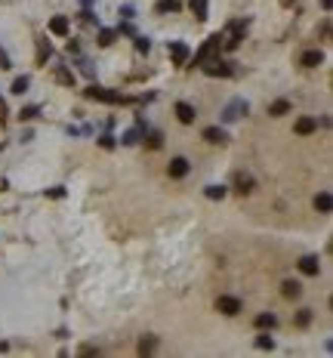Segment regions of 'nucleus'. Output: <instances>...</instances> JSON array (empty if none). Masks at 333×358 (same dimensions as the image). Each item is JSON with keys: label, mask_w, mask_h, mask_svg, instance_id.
Listing matches in <instances>:
<instances>
[{"label": "nucleus", "mask_w": 333, "mask_h": 358, "mask_svg": "<svg viewBox=\"0 0 333 358\" xmlns=\"http://www.w3.org/2000/svg\"><path fill=\"white\" fill-rule=\"evenodd\" d=\"M207 198L210 201H222L226 198V185H207Z\"/></svg>", "instance_id": "22"}, {"label": "nucleus", "mask_w": 333, "mask_h": 358, "mask_svg": "<svg viewBox=\"0 0 333 358\" xmlns=\"http://www.w3.org/2000/svg\"><path fill=\"white\" fill-rule=\"evenodd\" d=\"M204 71H207L210 77H229L235 68H232V62H222V59H207Z\"/></svg>", "instance_id": "3"}, {"label": "nucleus", "mask_w": 333, "mask_h": 358, "mask_svg": "<svg viewBox=\"0 0 333 358\" xmlns=\"http://www.w3.org/2000/svg\"><path fill=\"white\" fill-rule=\"evenodd\" d=\"M84 96L87 99H99V102H111V105H115V102H130L127 96H121V93H111V90H105V87H87L84 90Z\"/></svg>", "instance_id": "1"}, {"label": "nucleus", "mask_w": 333, "mask_h": 358, "mask_svg": "<svg viewBox=\"0 0 333 358\" xmlns=\"http://www.w3.org/2000/svg\"><path fill=\"white\" fill-rule=\"evenodd\" d=\"M330 204H333L330 201V191H318L315 194V210L318 213H330Z\"/></svg>", "instance_id": "17"}, {"label": "nucleus", "mask_w": 333, "mask_h": 358, "mask_svg": "<svg viewBox=\"0 0 333 358\" xmlns=\"http://www.w3.org/2000/svg\"><path fill=\"white\" fill-rule=\"evenodd\" d=\"M192 13H195L198 22H204L207 19V0H192Z\"/></svg>", "instance_id": "21"}, {"label": "nucleus", "mask_w": 333, "mask_h": 358, "mask_svg": "<svg viewBox=\"0 0 333 358\" xmlns=\"http://www.w3.org/2000/svg\"><path fill=\"white\" fill-rule=\"evenodd\" d=\"M204 139L213 142V145H222L229 136H226V130H222V127H207V130H204Z\"/></svg>", "instance_id": "13"}, {"label": "nucleus", "mask_w": 333, "mask_h": 358, "mask_svg": "<svg viewBox=\"0 0 333 358\" xmlns=\"http://www.w3.org/2000/svg\"><path fill=\"white\" fill-rule=\"evenodd\" d=\"M28 84H31V81H28V77H16V81H13V93H16V96L28 93Z\"/></svg>", "instance_id": "25"}, {"label": "nucleus", "mask_w": 333, "mask_h": 358, "mask_svg": "<svg viewBox=\"0 0 333 358\" xmlns=\"http://www.w3.org/2000/svg\"><path fill=\"white\" fill-rule=\"evenodd\" d=\"M321 62H324V53H321V50H309V53H303V59H300L303 68H318Z\"/></svg>", "instance_id": "11"}, {"label": "nucleus", "mask_w": 333, "mask_h": 358, "mask_svg": "<svg viewBox=\"0 0 333 358\" xmlns=\"http://www.w3.org/2000/svg\"><path fill=\"white\" fill-rule=\"evenodd\" d=\"M170 56H173V62L176 65H185V62H189V56H192V50L189 47H185V44H170Z\"/></svg>", "instance_id": "7"}, {"label": "nucleus", "mask_w": 333, "mask_h": 358, "mask_svg": "<svg viewBox=\"0 0 333 358\" xmlns=\"http://www.w3.org/2000/svg\"><path fill=\"white\" fill-rule=\"evenodd\" d=\"M56 81H59V84H65V87H74V74H71V71H65V68H59V71H56Z\"/></svg>", "instance_id": "24"}, {"label": "nucleus", "mask_w": 333, "mask_h": 358, "mask_svg": "<svg viewBox=\"0 0 333 358\" xmlns=\"http://www.w3.org/2000/svg\"><path fill=\"white\" fill-rule=\"evenodd\" d=\"M50 53H53V50H50V44H44V41H41V62H44V59H50Z\"/></svg>", "instance_id": "33"}, {"label": "nucleus", "mask_w": 333, "mask_h": 358, "mask_svg": "<svg viewBox=\"0 0 333 358\" xmlns=\"http://www.w3.org/2000/svg\"><path fill=\"white\" fill-rule=\"evenodd\" d=\"M235 191L250 194V191H253V179H250L247 173H238V176H235Z\"/></svg>", "instance_id": "16"}, {"label": "nucleus", "mask_w": 333, "mask_h": 358, "mask_svg": "<svg viewBox=\"0 0 333 358\" xmlns=\"http://www.w3.org/2000/svg\"><path fill=\"white\" fill-rule=\"evenodd\" d=\"M290 108H293V105H290L287 99H278V102L269 105V114H272V117H281V114H290Z\"/></svg>", "instance_id": "18"}, {"label": "nucleus", "mask_w": 333, "mask_h": 358, "mask_svg": "<svg viewBox=\"0 0 333 358\" xmlns=\"http://www.w3.org/2000/svg\"><path fill=\"white\" fill-rule=\"evenodd\" d=\"M296 266H300V272H303V275H318V272H321V263H318V256H303L300 263H296Z\"/></svg>", "instance_id": "9"}, {"label": "nucleus", "mask_w": 333, "mask_h": 358, "mask_svg": "<svg viewBox=\"0 0 333 358\" xmlns=\"http://www.w3.org/2000/svg\"><path fill=\"white\" fill-rule=\"evenodd\" d=\"M253 324H256V328H259V331H266V328H269V331H272V328H275V324H278V318H275V315H272V312H263V315H256V321H253Z\"/></svg>", "instance_id": "14"}, {"label": "nucleus", "mask_w": 333, "mask_h": 358, "mask_svg": "<svg viewBox=\"0 0 333 358\" xmlns=\"http://www.w3.org/2000/svg\"><path fill=\"white\" fill-rule=\"evenodd\" d=\"M219 47H222V34H210V37H207V44L201 47V53L195 56V65H204V62H207Z\"/></svg>", "instance_id": "2"}, {"label": "nucleus", "mask_w": 333, "mask_h": 358, "mask_svg": "<svg viewBox=\"0 0 333 358\" xmlns=\"http://www.w3.org/2000/svg\"><path fill=\"white\" fill-rule=\"evenodd\" d=\"M19 117H22V121H31V117H37V105H31V108H22V111H19Z\"/></svg>", "instance_id": "31"}, {"label": "nucleus", "mask_w": 333, "mask_h": 358, "mask_svg": "<svg viewBox=\"0 0 333 358\" xmlns=\"http://www.w3.org/2000/svg\"><path fill=\"white\" fill-rule=\"evenodd\" d=\"M176 117H179L182 124H195L198 111H195V105H189V102H176Z\"/></svg>", "instance_id": "6"}, {"label": "nucleus", "mask_w": 333, "mask_h": 358, "mask_svg": "<svg viewBox=\"0 0 333 358\" xmlns=\"http://www.w3.org/2000/svg\"><path fill=\"white\" fill-rule=\"evenodd\" d=\"M139 142V130H127L124 133V145H136Z\"/></svg>", "instance_id": "30"}, {"label": "nucleus", "mask_w": 333, "mask_h": 358, "mask_svg": "<svg viewBox=\"0 0 333 358\" xmlns=\"http://www.w3.org/2000/svg\"><path fill=\"white\" fill-rule=\"evenodd\" d=\"M256 346H259V349H272V346H275V340H272L269 334H259V337H256Z\"/></svg>", "instance_id": "27"}, {"label": "nucleus", "mask_w": 333, "mask_h": 358, "mask_svg": "<svg viewBox=\"0 0 333 358\" xmlns=\"http://www.w3.org/2000/svg\"><path fill=\"white\" fill-rule=\"evenodd\" d=\"M238 114H247V102H241V99H235V102L226 108V114H222V121H235Z\"/></svg>", "instance_id": "12"}, {"label": "nucleus", "mask_w": 333, "mask_h": 358, "mask_svg": "<svg viewBox=\"0 0 333 358\" xmlns=\"http://www.w3.org/2000/svg\"><path fill=\"white\" fill-rule=\"evenodd\" d=\"M96 352H99L96 346H84V349H81V355H96Z\"/></svg>", "instance_id": "34"}, {"label": "nucleus", "mask_w": 333, "mask_h": 358, "mask_svg": "<svg viewBox=\"0 0 333 358\" xmlns=\"http://www.w3.org/2000/svg\"><path fill=\"white\" fill-rule=\"evenodd\" d=\"M312 324V309H300V315H296V328H309Z\"/></svg>", "instance_id": "23"}, {"label": "nucleus", "mask_w": 333, "mask_h": 358, "mask_svg": "<svg viewBox=\"0 0 333 358\" xmlns=\"http://www.w3.org/2000/svg\"><path fill=\"white\" fill-rule=\"evenodd\" d=\"M99 145H102V148H115V136H102Z\"/></svg>", "instance_id": "32"}, {"label": "nucleus", "mask_w": 333, "mask_h": 358, "mask_svg": "<svg viewBox=\"0 0 333 358\" xmlns=\"http://www.w3.org/2000/svg\"><path fill=\"white\" fill-rule=\"evenodd\" d=\"M216 309H219L222 315H238L244 306H241L238 297H219V300H216Z\"/></svg>", "instance_id": "5"}, {"label": "nucleus", "mask_w": 333, "mask_h": 358, "mask_svg": "<svg viewBox=\"0 0 333 358\" xmlns=\"http://www.w3.org/2000/svg\"><path fill=\"white\" fill-rule=\"evenodd\" d=\"M158 13H179L182 10V4L179 0H158V7H155Z\"/></svg>", "instance_id": "19"}, {"label": "nucleus", "mask_w": 333, "mask_h": 358, "mask_svg": "<svg viewBox=\"0 0 333 358\" xmlns=\"http://www.w3.org/2000/svg\"><path fill=\"white\" fill-rule=\"evenodd\" d=\"M189 170H192V164H189V157H173L170 161V167H167V173H170V179H182V176H189Z\"/></svg>", "instance_id": "4"}, {"label": "nucleus", "mask_w": 333, "mask_h": 358, "mask_svg": "<svg viewBox=\"0 0 333 358\" xmlns=\"http://www.w3.org/2000/svg\"><path fill=\"white\" fill-rule=\"evenodd\" d=\"M164 145V136L161 133H148V148H161Z\"/></svg>", "instance_id": "28"}, {"label": "nucleus", "mask_w": 333, "mask_h": 358, "mask_svg": "<svg viewBox=\"0 0 333 358\" xmlns=\"http://www.w3.org/2000/svg\"><path fill=\"white\" fill-rule=\"evenodd\" d=\"M115 37H118V31H111V28H105V31L99 34V44H102V47H111V44H115Z\"/></svg>", "instance_id": "26"}, {"label": "nucleus", "mask_w": 333, "mask_h": 358, "mask_svg": "<svg viewBox=\"0 0 333 358\" xmlns=\"http://www.w3.org/2000/svg\"><path fill=\"white\" fill-rule=\"evenodd\" d=\"M136 50L139 53H148V50H152V41H148V37H136Z\"/></svg>", "instance_id": "29"}, {"label": "nucleus", "mask_w": 333, "mask_h": 358, "mask_svg": "<svg viewBox=\"0 0 333 358\" xmlns=\"http://www.w3.org/2000/svg\"><path fill=\"white\" fill-rule=\"evenodd\" d=\"M68 28H71V22H68V16H53V19H50V31H53V34H59V37H65V34H68Z\"/></svg>", "instance_id": "10"}, {"label": "nucleus", "mask_w": 333, "mask_h": 358, "mask_svg": "<svg viewBox=\"0 0 333 358\" xmlns=\"http://www.w3.org/2000/svg\"><path fill=\"white\" fill-rule=\"evenodd\" d=\"M155 349H158V340H155V337H142V340H139V352H142V355H152Z\"/></svg>", "instance_id": "20"}, {"label": "nucleus", "mask_w": 333, "mask_h": 358, "mask_svg": "<svg viewBox=\"0 0 333 358\" xmlns=\"http://www.w3.org/2000/svg\"><path fill=\"white\" fill-rule=\"evenodd\" d=\"M293 130L300 133V136H312L318 130V121H315V117H300V121L293 124Z\"/></svg>", "instance_id": "8"}, {"label": "nucleus", "mask_w": 333, "mask_h": 358, "mask_svg": "<svg viewBox=\"0 0 333 358\" xmlns=\"http://www.w3.org/2000/svg\"><path fill=\"white\" fill-rule=\"evenodd\" d=\"M281 294H284L287 300H300L303 287H300V281H284V284H281Z\"/></svg>", "instance_id": "15"}]
</instances>
